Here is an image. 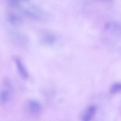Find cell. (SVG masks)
I'll use <instances>...</instances> for the list:
<instances>
[{
    "label": "cell",
    "instance_id": "5",
    "mask_svg": "<svg viewBox=\"0 0 121 121\" xmlns=\"http://www.w3.org/2000/svg\"><path fill=\"white\" fill-rule=\"evenodd\" d=\"M29 108L30 111L34 114L39 113L41 109L39 103L35 100H31L29 102Z\"/></svg>",
    "mask_w": 121,
    "mask_h": 121
},
{
    "label": "cell",
    "instance_id": "2",
    "mask_svg": "<svg viewBox=\"0 0 121 121\" xmlns=\"http://www.w3.org/2000/svg\"><path fill=\"white\" fill-rule=\"evenodd\" d=\"M14 60L20 75L24 79H27L29 77V74L22 60L18 57H14Z\"/></svg>",
    "mask_w": 121,
    "mask_h": 121
},
{
    "label": "cell",
    "instance_id": "1",
    "mask_svg": "<svg viewBox=\"0 0 121 121\" xmlns=\"http://www.w3.org/2000/svg\"><path fill=\"white\" fill-rule=\"evenodd\" d=\"M23 14L28 18L35 21H39L42 20L46 15L43 10L35 5H32L31 9L27 8L22 9Z\"/></svg>",
    "mask_w": 121,
    "mask_h": 121
},
{
    "label": "cell",
    "instance_id": "7",
    "mask_svg": "<svg viewBox=\"0 0 121 121\" xmlns=\"http://www.w3.org/2000/svg\"><path fill=\"white\" fill-rule=\"evenodd\" d=\"M9 4L11 7L16 9H20L22 7L21 2L17 0H10L9 1Z\"/></svg>",
    "mask_w": 121,
    "mask_h": 121
},
{
    "label": "cell",
    "instance_id": "3",
    "mask_svg": "<svg viewBox=\"0 0 121 121\" xmlns=\"http://www.w3.org/2000/svg\"><path fill=\"white\" fill-rule=\"evenodd\" d=\"M96 107L93 105H89L87 107L82 116V121H91L95 115Z\"/></svg>",
    "mask_w": 121,
    "mask_h": 121
},
{
    "label": "cell",
    "instance_id": "8",
    "mask_svg": "<svg viewBox=\"0 0 121 121\" xmlns=\"http://www.w3.org/2000/svg\"><path fill=\"white\" fill-rule=\"evenodd\" d=\"M121 85L120 83H115L112 86L111 88V92L112 93H115L118 92L121 90Z\"/></svg>",
    "mask_w": 121,
    "mask_h": 121
},
{
    "label": "cell",
    "instance_id": "6",
    "mask_svg": "<svg viewBox=\"0 0 121 121\" xmlns=\"http://www.w3.org/2000/svg\"><path fill=\"white\" fill-rule=\"evenodd\" d=\"M9 93L7 91H2L0 93V100L2 102H6L9 99Z\"/></svg>",
    "mask_w": 121,
    "mask_h": 121
},
{
    "label": "cell",
    "instance_id": "4",
    "mask_svg": "<svg viewBox=\"0 0 121 121\" xmlns=\"http://www.w3.org/2000/svg\"><path fill=\"white\" fill-rule=\"evenodd\" d=\"M7 18L9 22L13 24H18L22 22V17L17 14L13 12H9L7 15Z\"/></svg>",
    "mask_w": 121,
    "mask_h": 121
}]
</instances>
